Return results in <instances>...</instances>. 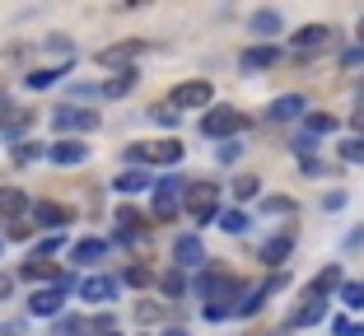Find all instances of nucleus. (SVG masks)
Listing matches in <instances>:
<instances>
[{
	"label": "nucleus",
	"instance_id": "obj_16",
	"mask_svg": "<svg viewBox=\"0 0 364 336\" xmlns=\"http://www.w3.org/2000/svg\"><path fill=\"white\" fill-rule=\"evenodd\" d=\"M33 220H38V224L61 229V224H70V220H75V210L61 206V201H38V206H33Z\"/></svg>",
	"mask_w": 364,
	"mask_h": 336
},
{
	"label": "nucleus",
	"instance_id": "obj_51",
	"mask_svg": "<svg viewBox=\"0 0 364 336\" xmlns=\"http://www.w3.org/2000/svg\"><path fill=\"white\" fill-rule=\"evenodd\" d=\"M164 336H187V332H182V327H168V332H164Z\"/></svg>",
	"mask_w": 364,
	"mask_h": 336
},
{
	"label": "nucleus",
	"instance_id": "obj_3",
	"mask_svg": "<svg viewBox=\"0 0 364 336\" xmlns=\"http://www.w3.org/2000/svg\"><path fill=\"white\" fill-rule=\"evenodd\" d=\"M243 126H247V112L238 108H210L201 117V136H210V141H234Z\"/></svg>",
	"mask_w": 364,
	"mask_h": 336
},
{
	"label": "nucleus",
	"instance_id": "obj_35",
	"mask_svg": "<svg viewBox=\"0 0 364 336\" xmlns=\"http://www.w3.org/2000/svg\"><path fill=\"white\" fill-rule=\"evenodd\" d=\"M80 332H94L89 318H61V323H56V336H80Z\"/></svg>",
	"mask_w": 364,
	"mask_h": 336
},
{
	"label": "nucleus",
	"instance_id": "obj_17",
	"mask_svg": "<svg viewBox=\"0 0 364 336\" xmlns=\"http://www.w3.org/2000/svg\"><path fill=\"white\" fill-rule=\"evenodd\" d=\"M276 285H280V281H267V285H257V290H247L243 299H238V304H234V318H252V313H257V308H262V299H267V294L276 290Z\"/></svg>",
	"mask_w": 364,
	"mask_h": 336
},
{
	"label": "nucleus",
	"instance_id": "obj_4",
	"mask_svg": "<svg viewBox=\"0 0 364 336\" xmlns=\"http://www.w3.org/2000/svg\"><path fill=\"white\" fill-rule=\"evenodd\" d=\"M182 196H187V183L182 178H159L154 183V224H168L182 210Z\"/></svg>",
	"mask_w": 364,
	"mask_h": 336
},
{
	"label": "nucleus",
	"instance_id": "obj_42",
	"mask_svg": "<svg viewBox=\"0 0 364 336\" xmlns=\"http://www.w3.org/2000/svg\"><path fill=\"white\" fill-rule=\"evenodd\" d=\"M56 248H61V234H47V239L38 243V252H33V257H52Z\"/></svg>",
	"mask_w": 364,
	"mask_h": 336
},
{
	"label": "nucleus",
	"instance_id": "obj_13",
	"mask_svg": "<svg viewBox=\"0 0 364 336\" xmlns=\"http://www.w3.org/2000/svg\"><path fill=\"white\" fill-rule=\"evenodd\" d=\"M80 294H85L89 304H112V299H117V281H112V276H85Z\"/></svg>",
	"mask_w": 364,
	"mask_h": 336
},
{
	"label": "nucleus",
	"instance_id": "obj_11",
	"mask_svg": "<svg viewBox=\"0 0 364 336\" xmlns=\"http://www.w3.org/2000/svg\"><path fill=\"white\" fill-rule=\"evenodd\" d=\"M322 318H327V299L309 290V294H304V304L289 313V327H313V323H322Z\"/></svg>",
	"mask_w": 364,
	"mask_h": 336
},
{
	"label": "nucleus",
	"instance_id": "obj_1",
	"mask_svg": "<svg viewBox=\"0 0 364 336\" xmlns=\"http://www.w3.org/2000/svg\"><path fill=\"white\" fill-rule=\"evenodd\" d=\"M196 294L210 299V304H205V318H229V313H234V299L243 294V285H238L234 271L210 266V271H201V281H196Z\"/></svg>",
	"mask_w": 364,
	"mask_h": 336
},
{
	"label": "nucleus",
	"instance_id": "obj_45",
	"mask_svg": "<svg viewBox=\"0 0 364 336\" xmlns=\"http://www.w3.org/2000/svg\"><path fill=\"white\" fill-rule=\"evenodd\" d=\"M28 126H33V112H19V117H14V121H10L5 131H10V136H23Z\"/></svg>",
	"mask_w": 364,
	"mask_h": 336
},
{
	"label": "nucleus",
	"instance_id": "obj_32",
	"mask_svg": "<svg viewBox=\"0 0 364 336\" xmlns=\"http://www.w3.org/2000/svg\"><path fill=\"white\" fill-rule=\"evenodd\" d=\"M341 304L346 308H364V285L360 281H346L341 285Z\"/></svg>",
	"mask_w": 364,
	"mask_h": 336
},
{
	"label": "nucleus",
	"instance_id": "obj_43",
	"mask_svg": "<svg viewBox=\"0 0 364 336\" xmlns=\"http://www.w3.org/2000/svg\"><path fill=\"white\" fill-rule=\"evenodd\" d=\"M89 327H94V332H117V318H112V313H98V318H89Z\"/></svg>",
	"mask_w": 364,
	"mask_h": 336
},
{
	"label": "nucleus",
	"instance_id": "obj_30",
	"mask_svg": "<svg viewBox=\"0 0 364 336\" xmlns=\"http://www.w3.org/2000/svg\"><path fill=\"white\" fill-rule=\"evenodd\" d=\"M136 318H140V323H164V318H168V304H154V299H140V304H136Z\"/></svg>",
	"mask_w": 364,
	"mask_h": 336
},
{
	"label": "nucleus",
	"instance_id": "obj_40",
	"mask_svg": "<svg viewBox=\"0 0 364 336\" xmlns=\"http://www.w3.org/2000/svg\"><path fill=\"white\" fill-rule=\"evenodd\" d=\"M332 332H336V336H364V327H360V323H350V318H336Z\"/></svg>",
	"mask_w": 364,
	"mask_h": 336
},
{
	"label": "nucleus",
	"instance_id": "obj_10",
	"mask_svg": "<svg viewBox=\"0 0 364 336\" xmlns=\"http://www.w3.org/2000/svg\"><path fill=\"white\" fill-rule=\"evenodd\" d=\"M140 52H150V43H117V47H103L98 52V65H112V70H127Z\"/></svg>",
	"mask_w": 364,
	"mask_h": 336
},
{
	"label": "nucleus",
	"instance_id": "obj_39",
	"mask_svg": "<svg viewBox=\"0 0 364 336\" xmlns=\"http://www.w3.org/2000/svg\"><path fill=\"white\" fill-rule=\"evenodd\" d=\"M5 234H10L14 243H23V239H33V224H23V220H10V224H5Z\"/></svg>",
	"mask_w": 364,
	"mask_h": 336
},
{
	"label": "nucleus",
	"instance_id": "obj_7",
	"mask_svg": "<svg viewBox=\"0 0 364 336\" xmlns=\"http://www.w3.org/2000/svg\"><path fill=\"white\" fill-rule=\"evenodd\" d=\"M127 159L131 163H178L182 159V145L178 141H145V145H131Z\"/></svg>",
	"mask_w": 364,
	"mask_h": 336
},
{
	"label": "nucleus",
	"instance_id": "obj_49",
	"mask_svg": "<svg viewBox=\"0 0 364 336\" xmlns=\"http://www.w3.org/2000/svg\"><path fill=\"white\" fill-rule=\"evenodd\" d=\"M10 112H14V108H10V103H5V98H0V126H10V121H14Z\"/></svg>",
	"mask_w": 364,
	"mask_h": 336
},
{
	"label": "nucleus",
	"instance_id": "obj_36",
	"mask_svg": "<svg viewBox=\"0 0 364 336\" xmlns=\"http://www.w3.org/2000/svg\"><path fill=\"white\" fill-rule=\"evenodd\" d=\"M220 229H225V234H243L247 215H243V210H225V215H220Z\"/></svg>",
	"mask_w": 364,
	"mask_h": 336
},
{
	"label": "nucleus",
	"instance_id": "obj_22",
	"mask_svg": "<svg viewBox=\"0 0 364 336\" xmlns=\"http://www.w3.org/2000/svg\"><path fill=\"white\" fill-rule=\"evenodd\" d=\"M23 206H28V201H23V192L5 187V192H0V224H10V220H19V215H23Z\"/></svg>",
	"mask_w": 364,
	"mask_h": 336
},
{
	"label": "nucleus",
	"instance_id": "obj_21",
	"mask_svg": "<svg viewBox=\"0 0 364 336\" xmlns=\"http://www.w3.org/2000/svg\"><path fill=\"white\" fill-rule=\"evenodd\" d=\"M112 187H117L122 196H136V192H145V187H154V183H150L145 168H127V173H117V183H112Z\"/></svg>",
	"mask_w": 364,
	"mask_h": 336
},
{
	"label": "nucleus",
	"instance_id": "obj_33",
	"mask_svg": "<svg viewBox=\"0 0 364 336\" xmlns=\"http://www.w3.org/2000/svg\"><path fill=\"white\" fill-rule=\"evenodd\" d=\"M159 290H164V294H182V290H187V281H182V266H173V271L159 276Z\"/></svg>",
	"mask_w": 364,
	"mask_h": 336
},
{
	"label": "nucleus",
	"instance_id": "obj_37",
	"mask_svg": "<svg viewBox=\"0 0 364 336\" xmlns=\"http://www.w3.org/2000/svg\"><path fill=\"white\" fill-rule=\"evenodd\" d=\"M257 187H262L257 178H247V173H243V178L234 183V196H238V201H252V196H257Z\"/></svg>",
	"mask_w": 364,
	"mask_h": 336
},
{
	"label": "nucleus",
	"instance_id": "obj_27",
	"mask_svg": "<svg viewBox=\"0 0 364 336\" xmlns=\"http://www.w3.org/2000/svg\"><path fill=\"white\" fill-rule=\"evenodd\" d=\"M103 252H107V243H103V239H80L75 248H70V257H75V261H98Z\"/></svg>",
	"mask_w": 364,
	"mask_h": 336
},
{
	"label": "nucleus",
	"instance_id": "obj_5",
	"mask_svg": "<svg viewBox=\"0 0 364 336\" xmlns=\"http://www.w3.org/2000/svg\"><path fill=\"white\" fill-rule=\"evenodd\" d=\"M332 38H336V33L327 28V23H304V28L289 38V52H294V56H318V52L332 47Z\"/></svg>",
	"mask_w": 364,
	"mask_h": 336
},
{
	"label": "nucleus",
	"instance_id": "obj_19",
	"mask_svg": "<svg viewBox=\"0 0 364 336\" xmlns=\"http://www.w3.org/2000/svg\"><path fill=\"white\" fill-rule=\"evenodd\" d=\"M304 117V98L299 94H280L276 103H271V121H294Z\"/></svg>",
	"mask_w": 364,
	"mask_h": 336
},
{
	"label": "nucleus",
	"instance_id": "obj_6",
	"mask_svg": "<svg viewBox=\"0 0 364 336\" xmlns=\"http://www.w3.org/2000/svg\"><path fill=\"white\" fill-rule=\"evenodd\" d=\"M52 126L61 131V136H85V131H98V112L65 103V108H56V112H52Z\"/></svg>",
	"mask_w": 364,
	"mask_h": 336
},
{
	"label": "nucleus",
	"instance_id": "obj_44",
	"mask_svg": "<svg viewBox=\"0 0 364 336\" xmlns=\"http://www.w3.org/2000/svg\"><path fill=\"white\" fill-rule=\"evenodd\" d=\"M341 65H346V70L364 65V43H360V47H350V52H341Z\"/></svg>",
	"mask_w": 364,
	"mask_h": 336
},
{
	"label": "nucleus",
	"instance_id": "obj_29",
	"mask_svg": "<svg viewBox=\"0 0 364 336\" xmlns=\"http://www.w3.org/2000/svg\"><path fill=\"white\" fill-rule=\"evenodd\" d=\"M252 33H262V38L280 33V14L276 10H257V14H252Z\"/></svg>",
	"mask_w": 364,
	"mask_h": 336
},
{
	"label": "nucleus",
	"instance_id": "obj_46",
	"mask_svg": "<svg viewBox=\"0 0 364 336\" xmlns=\"http://www.w3.org/2000/svg\"><path fill=\"white\" fill-rule=\"evenodd\" d=\"M267 210H276V215H294V201H285V196H271Z\"/></svg>",
	"mask_w": 364,
	"mask_h": 336
},
{
	"label": "nucleus",
	"instance_id": "obj_15",
	"mask_svg": "<svg viewBox=\"0 0 364 336\" xmlns=\"http://www.w3.org/2000/svg\"><path fill=\"white\" fill-rule=\"evenodd\" d=\"M61 299H65V285H56V290H38L28 299V313L33 318H56V313H61Z\"/></svg>",
	"mask_w": 364,
	"mask_h": 336
},
{
	"label": "nucleus",
	"instance_id": "obj_34",
	"mask_svg": "<svg viewBox=\"0 0 364 336\" xmlns=\"http://www.w3.org/2000/svg\"><path fill=\"white\" fill-rule=\"evenodd\" d=\"M341 159H346V163H364V131H360V136H350V141L341 145Z\"/></svg>",
	"mask_w": 364,
	"mask_h": 336
},
{
	"label": "nucleus",
	"instance_id": "obj_26",
	"mask_svg": "<svg viewBox=\"0 0 364 336\" xmlns=\"http://www.w3.org/2000/svg\"><path fill=\"white\" fill-rule=\"evenodd\" d=\"M61 75H65V65H38V70H28L23 85H28V89H47V85H56Z\"/></svg>",
	"mask_w": 364,
	"mask_h": 336
},
{
	"label": "nucleus",
	"instance_id": "obj_41",
	"mask_svg": "<svg viewBox=\"0 0 364 336\" xmlns=\"http://www.w3.org/2000/svg\"><path fill=\"white\" fill-rule=\"evenodd\" d=\"M150 281H154L150 266H131V271H127V285H150Z\"/></svg>",
	"mask_w": 364,
	"mask_h": 336
},
{
	"label": "nucleus",
	"instance_id": "obj_47",
	"mask_svg": "<svg viewBox=\"0 0 364 336\" xmlns=\"http://www.w3.org/2000/svg\"><path fill=\"white\" fill-rule=\"evenodd\" d=\"M238 154H243V145H238V141H225V145H220V159H225V163H234Z\"/></svg>",
	"mask_w": 364,
	"mask_h": 336
},
{
	"label": "nucleus",
	"instance_id": "obj_52",
	"mask_svg": "<svg viewBox=\"0 0 364 336\" xmlns=\"http://www.w3.org/2000/svg\"><path fill=\"white\" fill-rule=\"evenodd\" d=\"M355 33H360V43H364V19H360V23H355Z\"/></svg>",
	"mask_w": 364,
	"mask_h": 336
},
{
	"label": "nucleus",
	"instance_id": "obj_8",
	"mask_svg": "<svg viewBox=\"0 0 364 336\" xmlns=\"http://www.w3.org/2000/svg\"><path fill=\"white\" fill-rule=\"evenodd\" d=\"M47 159L61 163V168H75V163H85V159H89V145L80 141V136H61V141L47 145Z\"/></svg>",
	"mask_w": 364,
	"mask_h": 336
},
{
	"label": "nucleus",
	"instance_id": "obj_28",
	"mask_svg": "<svg viewBox=\"0 0 364 336\" xmlns=\"http://www.w3.org/2000/svg\"><path fill=\"white\" fill-rule=\"evenodd\" d=\"M341 285H346V281H341V266H327V271H322L318 281L309 285V290H313V294H332V290H341Z\"/></svg>",
	"mask_w": 364,
	"mask_h": 336
},
{
	"label": "nucleus",
	"instance_id": "obj_12",
	"mask_svg": "<svg viewBox=\"0 0 364 336\" xmlns=\"http://www.w3.org/2000/svg\"><path fill=\"white\" fill-rule=\"evenodd\" d=\"M19 276H28V281H52V285H65V290H70V276L56 271V261H47V257H28Z\"/></svg>",
	"mask_w": 364,
	"mask_h": 336
},
{
	"label": "nucleus",
	"instance_id": "obj_14",
	"mask_svg": "<svg viewBox=\"0 0 364 336\" xmlns=\"http://www.w3.org/2000/svg\"><path fill=\"white\" fill-rule=\"evenodd\" d=\"M173 261H178L182 271H187V266H201V261H205L201 239H196V234H182V239L173 243Z\"/></svg>",
	"mask_w": 364,
	"mask_h": 336
},
{
	"label": "nucleus",
	"instance_id": "obj_25",
	"mask_svg": "<svg viewBox=\"0 0 364 336\" xmlns=\"http://www.w3.org/2000/svg\"><path fill=\"white\" fill-rule=\"evenodd\" d=\"M150 121H159V126H178V117H182V108L173 103V98H164V103H150V112H145Z\"/></svg>",
	"mask_w": 364,
	"mask_h": 336
},
{
	"label": "nucleus",
	"instance_id": "obj_38",
	"mask_svg": "<svg viewBox=\"0 0 364 336\" xmlns=\"http://www.w3.org/2000/svg\"><path fill=\"white\" fill-rule=\"evenodd\" d=\"M14 159H19V163H28V159H47V145H19V150H14Z\"/></svg>",
	"mask_w": 364,
	"mask_h": 336
},
{
	"label": "nucleus",
	"instance_id": "obj_31",
	"mask_svg": "<svg viewBox=\"0 0 364 336\" xmlns=\"http://www.w3.org/2000/svg\"><path fill=\"white\" fill-rule=\"evenodd\" d=\"M309 131H313V136H332L336 117H332V112H309Z\"/></svg>",
	"mask_w": 364,
	"mask_h": 336
},
{
	"label": "nucleus",
	"instance_id": "obj_48",
	"mask_svg": "<svg viewBox=\"0 0 364 336\" xmlns=\"http://www.w3.org/2000/svg\"><path fill=\"white\" fill-rule=\"evenodd\" d=\"M10 294H14V276L0 271V299H10Z\"/></svg>",
	"mask_w": 364,
	"mask_h": 336
},
{
	"label": "nucleus",
	"instance_id": "obj_18",
	"mask_svg": "<svg viewBox=\"0 0 364 336\" xmlns=\"http://www.w3.org/2000/svg\"><path fill=\"white\" fill-rule=\"evenodd\" d=\"M136 85H140L136 65H127V70H117V75H112V80H107V85H103V98H127V94H131V89H136Z\"/></svg>",
	"mask_w": 364,
	"mask_h": 336
},
{
	"label": "nucleus",
	"instance_id": "obj_53",
	"mask_svg": "<svg viewBox=\"0 0 364 336\" xmlns=\"http://www.w3.org/2000/svg\"><path fill=\"white\" fill-rule=\"evenodd\" d=\"M98 336H122V332H98Z\"/></svg>",
	"mask_w": 364,
	"mask_h": 336
},
{
	"label": "nucleus",
	"instance_id": "obj_24",
	"mask_svg": "<svg viewBox=\"0 0 364 336\" xmlns=\"http://www.w3.org/2000/svg\"><path fill=\"white\" fill-rule=\"evenodd\" d=\"M289 248H294V234H280V239H271L267 248H262V261H267V266H280V261L289 257Z\"/></svg>",
	"mask_w": 364,
	"mask_h": 336
},
{
	"label": "nucleus",
	"instance_id": "obj_20",
	"mask_svg": "<svg viewBox=\"0 0 364 336\" xmlns=\"http://www.w3.org/2000/svg\"><path fill=\"white\" fill-rule=\"evenodd\" d=\"M117 239H145V220H140V210H131V206L117 210Z\"/></svg>",
	"mask_w": 364,
	"mask_h": 336
},
{
	"label": "nucleus",
	"instance_id": "obj_9",
	"mask_svg": "<svg viewBox=\"0 0 364 336\" xmlns=\"http://www.w3.org/2000/svg\"><path fill=\"white\" fill-rule=\"evenodd\" d=\"M210 80H187V85H178L173 89V103H178V108H210Z\"/></svg>",
	"mask_w": 364,
	"mask_h": 336
},
{
	"label": "nucleus",
	"instance_id": "obj_50",
	"mask_svg": "<svg viewBox=\"0 0 364 336\" xmlns=\"http://www.w3.org/2000/svg\"><path fill=\"white\" fill-rule=\"evenodd\" d=\"M0 336H19V327H0Z\"/></svg>",
	"mask_w": 364,
	"mask_h": 336
},
{
	"label": "nucleus",
	"instance_id": "obj_2",
	"mask_svg": "<svg viewBox=\"0 0 364 336\" xmlns=\"http://www.w3.org/2000/svg\"><path fill=\"white\" fill-rule=\"evenodd\" d=\"M182 210H187V215H192L196 224H210L215 210H220V187H215V183H187Z\"/></svg>",
	"mask_w": 364,
	"mask_h": 336
},
{
	"label": "nucleus",
	"instance_id": "obj_23",
	"mask_svg": "<svg viewBox=\"0 0 364 336\" xmlns=\"http://www.w3.org/2000/svg\"><path fill=\"white\" fill-rule=\"evenodd\" d=\"M280 52L276 47H247L243 52V70H267V65H276Z\"/></svg>",
	"mask_w": 364,
	"mask_h": 336
}]
</instances>
